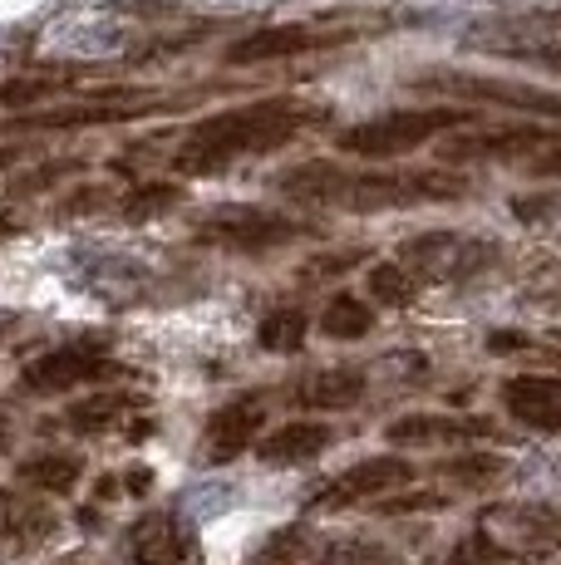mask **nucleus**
<instances>
[{"mask_svg": "<svg viewBox=\"0 0 561 565\" xmlns=\"http://www.w3.org/2000/svg\"><path fill=\"white\" fill-rule=\"evenodd\" d=\"M330 124V104L300 99V94H272L256 104H236L222 114H208L178 138L172 172L178 178H218L246 158L280 153L286 143L306 138L310 128Z\"/></svg>", "mask_w": 561, "mask_h": 565, "instance_id": "nucleus-1", "label": "nucleus"}, {"mask_svg": "<svg viewBox=\"0 0 561 565\" xmlns=\"http://www.w3.org/2000/svg\"><path fill=\"white\" fill-rule=\"evenodd\" d=\"M276 192L300 206H340V212H399V206H438L468 198V178L448 168H340L310 158L276 178Z\"/></svg>", "mask_w": 561, "mask_h": 565, "instance_id": "nucleus-2", "label": "nucleus"}, {"mask_svg": "<svg viewBox=\"0 0 561 565\" xmlns=\"http://www.w3.org/2000/svg\"><path fill=\"white\" fill-rule=\"evenodd\" d=\"M478 118V104H419V108H390L380 118H364L336 134V148L350 158H404L414 148L434 143V138L453 134V128H468Z\"/></svg>", "mask_w": 561, "mask_h": 565, "instance_id": "nucleus-3", "label": "nucleus"}, {"mask_svg": "<svg viewBox=\"0 0 561 565\" xmlns=\"http://www.w3.org/2000/svg\"><path fill=\"white\" fill-rule=\"evenodd\" d=\"M444 162H517L527 178L547 182L561 178V128L547 124H502L478 128V134H453L438 143Z\"/></svg>", "mask_w": 561, "mask_h": 565, "instance_id": "nucleus-4", "label": "nucleus"}, {"mask_svg": "<svg viewBox=\"0 0 561 565\" xmlns=\"http://www.w3.org/2000/svg\"><path fill=\"white\" fill-rule=\"evenodd\" d=\"M300 236H310V222H296V216L256 206V202L212 206V212H202L198 226H192V246H202V252H226V256H266V252H280V246L300 242Z\"/></svg>", "mask_w": 561, "mask_h": 565, "instance_id": "nucleus-5", "label": "nucleus"}, {"mask_svg": "<svg viewBox=\"0 0 561 565\" xmlns=\"http://www.w3.org/2000/svg\"><path fill=\"white\" fill-rule=\"evenodd\" d=\"M114 379H128V369L114 360V340L109 334H80V340H64L20 369V394L55 398L84 384H114Z\"/></svg>", "mask_w": 561, "mask_h": 565, "instance_id": "nucleus-6", "label": "nucleus"}, {"mask_svg": "<svg viewBox=\"0 0 561 565\" xmlns=\"http://www.w3.org/2000/svg\"><path fill=\"white\" fill-rule=\"evenodd\" d=\"M370 20H340V15H326V20H280V25H262L252 35L232 40L222 50L226 64L246 70V64H272V60H296V54H320V50H345L354 45L360 35H370Z\"/></svg>", "mask_w": 561, "mask_h": 565, "instance_id": "nucleus-7", "label": "nucleus"}, {"mask_svg": "<svg viewBox=\"0 0 561 565\" xmlns=\"http://www.w3.org/2000/svg\"><path fill=\"white\" fill-rule=\"evenodd\" d=\"M394 256L414 270L419 286H463V280H478L483 270L498 266L502 246L483 242V236H463V232H424V236H409Z\"/></svg>", "mask_w": 561, "mask_h": 565, "instance_id": "nucleus-8", "label": "nucleus"}, {"mask_svg": "<svg viewBox=\"0 0 561 565\" xmlns=\"http://www.w3.org/2000/svg\"><path fill=\"white\" fill-rule=\"evenodd\" d=\"M414 89L424 94H444L453 104H502L517 114H537V118H557L561 124V99L532 84H507V79H483V74H463V70H434L419 74Z\"/></svg>", "mask_w": 561, "mask_h": 565, "instance_id": "nucleus-9", "label": "nucleus"}, {"mask_svg": "<svg viewBox=\"0 0 561 565\" xmlns=\"http://www.w3.org/2000/svg\"><path fill=\"white\" fill-rule=\"evenodd\" d=\"M478 526H488L493 536L512 551L517 561L527 565H542L547 556L561 551V507L547 502H498V507H483Z\"/></svg>", "mask_w": 561, "mask_h": 565, "instance_id": "nucleus-10", "label": "nucleus"}, {"mask_svg": "<svg viewBox=\"0 0 561 565\" xmlns=\"http://www.w3.org/2000/svg\"><path fill=\"white\" fill-rule=\"evenodd\" d=\"M419 477V467L409 458H394V452H374V458H360L354 467H345L340 477L320 482L316 492L306 497V512H345V507H360L370 497H384L394 487H409Z\"/></svg>", "mask_w": 561, "mask_h": 565, "instance_id": "nucleus-11", "label": "nucleus"}, {"mask_svg": "<svg viewBox=\"0 0 561 565\" xmlns=\"http://www.w3.org/2000/svg\"><path fill=\"white\" fill-rule=\"evenodd\" d=\"M124 565H202L198 531L178 512H144L124 531Z\"/></svg>", "mask_w": 561, "mask_h": 565, "instance_id": "nucleus-12", "label": "nucleus"}, {"mask_svg": "<svg viewBox=\"0 0 561 565\" xmlns=\"http://www.w3.org/2000/svg\"><path fill=\"white\" fill-rule=\"evenodd\" d=\"M262 428H266V394H236V398H226V404L208 418V428H202L198 458L208 462V467L236 462L242 452L256 448Z\"/></svg>", "mask_w": 561, "mask_h": 565, "instance_id": "nucleus-13", "label": "nucleus"}, {"mask_svg": "<svg viewBox=\"0 0 561 565\" xmlns=\"http://www.w3.org/2000/svg\"><path fill=\"white\" fill-rule=\"evenodd\" d=\"M507 438L502 423L488 413H404L384 428L390 448H434V443H483Z\"/></svg>", "mask_w": 561, "mask_h": 565, "instance_id": "nucleus-14", "label": "nucleus"}, {"mask_svg": "<svg viewBox=\"0 0 561 565\" xmlns=\"http://www.w3.org/2000/svg\"><path fill=\"white\" fill-rule=\"evenodd\" d=\"M60 531V512L40 497H25L15 487H0V546L25 556V551H40L50 536Z\"/></svg>", "mask_w": 561, "mask_h": 565, "instance_id": "nucleus-15", "label": "nucleus"}, {"mask_svg": "<svg viewBox=\"0 0 561 565\" xmlns=\"http://www.w3.org/2000/svg\"><path fill=\"white\" fill-rule=\"evenodd\" d=\"M502 408L532 433H561V374H517L502 384Z\"/></svg>", "mask_w": 561, "mask_h": 565, "instance_id": "nucleus-16", "label": "nucleus"}, {"mask_svg": "<svg viewBox=\"0 0 561 565\" xmlns=\"http://www.w3.org/2000/svg\"><path fill=\"white\" fill-rule=\"evenodd\" d=\"M370 394V379L364 369H320V374L300 379V384L286 388V404L290 408H306V413H345L354 408L360 398Z\"/></svg>", "mask_w": 561, "mask_h": 565, "instance_id": "nucleus-17", "label": "nucleus"}, {"mask_svg": "<svg viewBox=\"0 0 561 565\" xmlns=\"http://www.w3.org/2000/svg\"><path fill=\"white\" fill-rule=\"evenodd\" d=\"M336 443V428L330 423H316V418H290L272 428L266 438H256V458L266 467H296V462H310Z\"/></svg>", "mask_w": 561, "mask_h": 565, "instance_id": "nucleus-18", "label": "nucleus"}, {"mask_svg": "<svg viewBox=\"0 0 561 565\" xmlns=\"http://www.w3.org/2000/svg\"><path fill=\"white\" fill-rule=\"evenodd\" d=\"M148 398L138 394V388H104V394L94 398H80V404L64 408V433H74V438H99V433H114L118 418L124 413H144Z\"/></svg>", "mask_w": 561, "mask_h": 565, "instance_id": "nucleus-19", "label": "nucleus"}, {"mask_svg": "<svg viewBox=\"0 0 561 565\" xmlns=\"http://www.w3.org/2000/svg\"><path fill=\"white\" fill-rule=\"evenodd\" d=\"M84 477L80 452H35V458L15 462V482L25 492H45V497H70Z\"/></svg>", "mask_w": 561, "mask_h": 565, "instance_id": "nucleus-20", "label": "nucleus"}, {"mask_svg": "<svg viewBox=\"0 0 561 565\" xmlns=\"http://www.w3.org/2000/svg\"><path fill=\"white\" fill-rule=\"evenodd\" d=\"M306 330H310L306 310L300 306H276V310L262 315V324H256V350L262 354H300Z\"/></svg>", "mask_w": 561, "mask_h": 565, "instance_id": "nucleus-21", "label": "nucleus"}, {"mask_svg": "<svg viewBox=\"0 0 561 565\" xmlns=\"http://www.w3.org/2000/svg\"><path fill=\"white\" fill-rule=\"evenodd\" d=\"M370 330H374V306L350 296V290L330 296L326 310H320V334H326V340H364Z\"/></svg>", "mask_w": 561, "mask_h": 565, "instance_id": "nucleus-22", "label": "nucleus"}, {"mask_svg": "<svg viewBox=\"0 0 561 565\" xmlns=\"http://www.w3.org/2000/svg\"><path fill=\"white\" fill-rule=\"evenodd\" d=\"M188 192H182V182H134V188L118 198V216L124 222H154V216H163L168 206H178Z\"/></svg>", "mask_w": 561, "mask_h": 565, "instance_id": "nucleus-23", "label": "nucleus"}, {"mask_svg": "<svg viewBox=\"0 0 561 565\" xmlns=\"http://www.w3.org/2000/svg\"><path fill=\"white\" fill-rule=\"evenodd\" d=\"M370 296L380 300V306H390V310H409L419 300V276L399 256L380 260V266L370 270Z\"/></svg>", "mask_w": 561, "mask_h": 565, "instance_id": "nucleus-24", "label": "nucleus"}, {"mask_svg": "<svg viewBox=\"0 0 561 565\" xmlns=\"http://www.w3.org/2000/svg\"><path fill=\"white\" fill-rule=\"evenodd\" d=\"M502 472H507V458H498V452H458V458L438 462V477L468 487V492H483V487H493Z\"/></svg>", "mask_w": 561, "mask_h": 565, "instance_id": "nucleus-25", "label": "nucleus"}, {"mask_svg": "<svg viewBox=\"0 0 561 565\" xmlns=\"http://www.w3.org/2000/svg\"><path fill=\"white\" fill-rule=\"evenodd\" d=\"M316 565H404V556L374 536H350V541H330L316 556Z\"/></svg>", "mask_w": 561, "mask_h": 565, "instance_id": "nucleus-26", "label": "nucleus"}, {"mask_svg": "<svg viewBox=\"0 0 561 565\" xmlns=\"http://www.w3.org/2000/svg\"><path fill=\"white\" fill-rule=\"evenodd\" d=\"M444 565H527V561H517L488 526H473L463 541H453V551L444 556Z\"/></svg>", "mask_w": 561, "mask_h": 565, "instance_id": "nucleus-27", "label": "nucleus"}, {"mask_svg": "<svg viewBox=\"0 0 561 565\" xmlns=\"http://www.w3.org/2000/svg\"><path fill=\"white\" fill-rule=\"evenodd\" d=\"M310 546H316V536H310L306 526H280L262 546V556L276 565H300V561H310Z\"/></svg>", "mask_w": 561, "mask_h": 565, "instance_id": "nucleus-28", "label": "nucleus"}, {"mask_svg": "<svg viewBox=\"0 0 561 565\" xmlns=\"http://www.w3.org/2000/svg\"><path fill=\"white\" fill-rule=\"evenodd\" d=\"M453 497L444 492H404V497H374V512L380 516H409V512H438V507H448Z\"/></svg>", "mask_w": 561, "mask_h": 565, "instance_id": "nucleus-29", "label": "nucleus"}, {"mask_svg": "<svg viewBox=\"0 0 561 565\" xmlns=\"http://www.w3.org/2000/svg\"><path fill=\"white\" fill-rule=\"evenodd\" d=\"M561 212V192H537V198H512V216L527 226H547Z\"/></svg>", "mask_w": 561, "mask_h": 565, "instance_id": "nucleus-30", "label": "nucleus"}, {"mask_svg": "<svg viewBox=\"0 0 561 565\" xmlns=\"http://www.w3.org/2000/svg\"><path fill=\"white\" fill-rule=\"evenodd\" d=\"M80 168H84L80 158L50 162V168H45V172H35V178H20V182H15V192H40V188H50V182H55V178H70V172H80Z\"/></svg>", "mask_w": 561, "mask_h": 565, "instance_id": "nucleus-31", "label": "nucleus"}, {"mask_svg": "<svg viewBox=\"0 0 561 565\" xmlns=\"http://www.w3.org/2000/svg\"><path fill=\"white\" fill-rule=\"evenodd\" d=\"M522 350H537L532 334H522V330H493L488 334V354H522Z\"/></svg>", "mask_w": 561, "mask_h": 565, "instance_id": "nucleus-32", "label": "nucleus"}, {"mask_svg": "<svg viewBox=\"0 0 561 565\" xmlns=\"http://www.w3.org/2000/svg\"><path fill=\"white\" fill-rule=\"evenodd\" d=\"M148 487H154V472H148V467H128L124 472V492L128 497H144Z\"/></svg>", "mask_w": 561, "mask_h": 565, "instance_id": "nucleus-33", "label": "nucleus"}, {"mask_svg": "<svg viewBox=\"0 0 561 565\" xmlns=\"http://www.w3.org/2000/svg\"><path fill=\"white\" fill-rule=\"evenodd\" d=\"M118 492H124V477H99V482H94V502H118Z\"/></svg>", "mask_w": 561, "mask_h": 565, "instance_id": "nucleus-34", "label": "nucleus"}, {"mask_svg": "<svg viewBox=\"0 0 561 565\" xmlns=\"http://www.w3.org/2000/svg\"><path fill=\"white\" fill-rule=\"evenodd\" d=\"M10 443H15V418H10L6 404H0V458L10 452Z\"/></svg>", "mask_w": 561, "mask_h": 565, "instance_id": "nucleus-35", "label": "nucleus"}, {"mask_svg": "<svg viewBox=\"0 0 561 565\" xmlns=\"http://www.w3.org/2000/svg\"><path fill=\"white\" fill-rule=\"evenodd\" d=\"M15 216H10V212H0V242H6V236H15Z\"/></svg>", "mask_w": 561, "mask_h": 565, "instance_id": "nucleus-36", "label": "nucleus"}, {"mask_svg": "<svg viewBox=\"0 0 561 565\" xmlns=\"http://www.w3.org/2000/svg\"><path fill=\"white\" fill-rule=\"evenodd\" d=\"M10 162H20V148H0V172H6Z\"/></svg>", "mask_w": 561, "mask_h": 565, "instance_id": "nucleus-37", "label": "nucleus"}, {"mask_svg": "<svg viewBox=\"0 0 561 565\" xmlns=\"http://www.w3.org/2000/svg\"><path fill=\"white\" fill-rule=\"evenodd\" d=\"M10 324H15V320H10V315H0V340H6V334H10Z\"/></svg>", "mask_w": 561, "mask_h": 565, "instance_id": "nucleus-38", "label": "nucleus"}, {"mask_svg": "<svg viewBox=\"0 0 561 565\" xmlns=\"http://www.w3.org/2000/svg\"><path fill=\"white\" fill-rule=\"evenodd\" d=\"M246 565H276V561H266V556H256V561H246Z\"/></svg>", "mask_w": 561, "mask_h": 565, "instance_id": "nucleus-39", "label": "nucleus"}, {"mask_svg": "<svg viewBox=\"0 0 561 565\" xmlns=\"http://www.w3.org/2000/svg\"><path fill=\"white\" fill-rule=\"evenodd\" d=\"M60 565H89V561H60Z\"/></svg>", "mask_w": 561, "mask_h": 565, "instance_id": "nucleus-40", "label": "nucleus"}]
</instances>
